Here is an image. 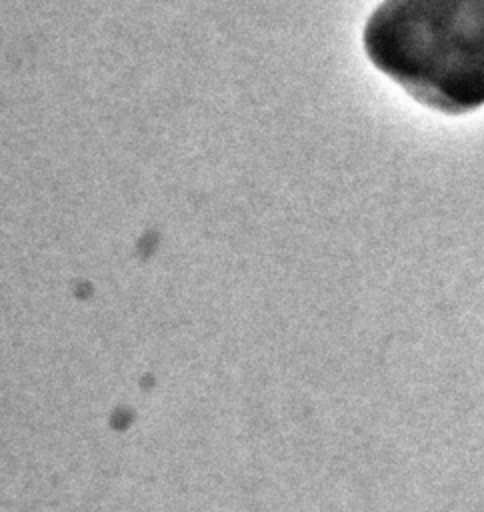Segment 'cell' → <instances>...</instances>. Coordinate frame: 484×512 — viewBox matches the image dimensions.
Listing matches in <instances>:
<instances>
[{
	"instance_id": "6da1fadb",
	"label": "cell",
	"mask_w": 484,
	"mask_h": 512,
	"mask_svg": "<svg viewBox=\"0 0 484 512\" xmlns=\"http://www.w3.org/2000/svg\"><path fill=\"white\" fill-rule=\"evenodd\" d=\"M368 60L448 116L484 106V0H384L362 30Z\"/></svg>"
}]
</instances>
